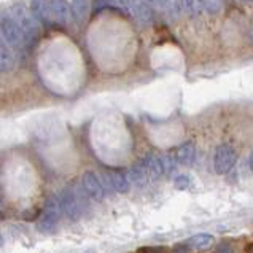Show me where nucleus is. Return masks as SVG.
<instances>
[{
    "instance_id": "1",
    "label": "nucleus",
    "mask_w": 253,
    "mask_h": 253,
    "mask_svg": "<svg viewBox=\"0 0 253 253\" xmlns=\"http://www.w3.org/2000/svg\"><path fill=\"white\" fill-rule=\"evenodd\" d=\"M86 191L83 190V186L78 183L72 182L69 183L61 193V206L62 212L66 213L70 220H78L86 211Z\"/></svg>"
},
{
    "instance_id": "2",
    "label": "nucleus",
    "mask_w": 253,
    "mask_h": 253,
    "mask_svg": "<svg viewBox=\"0 0 253 253\" xmlns=\"http://www.w3.org/2000/svg\"><path fill=\"white\" fill-rule=\"evenodd\" d=\"M10 14L18 23L21 31L24 32L26 40L29 43V48L35 45L40 39V24H39V19L32 14V11L27 10V6L23 3H14L10 10Z\"/></svg>"
},
{
    "instance_id": "3",
    "label": "nucleus",
    "mask_w": 253,
    "mask_h": 253,
    "mask_svg": "<svg viewBox=\"0 0 253 253\" xmlns=\"http://www.w3.org/2000/svg\"><path fill=\"white\" fill-rule=\"evenodd\" d=\"M61 215H62L61 199L56 194H51L46 199L45 206H43V211L40 212V216L37 220V231H40L42 234L53 233L61 220Z\"/></svg>"
},
{
    "instance_id": "4",
    "label": "nucleus",
    "mask_w": 253,
    "mask_h": 253,
    "mask_svg": "<svg viewBox=\"0 0 253 253\" xmlns=\"http://www.w3.org/2000/svg\"><path fill=\"white\" fill-rule=\"evenodd\" d=\"M0 32H2L5 42L14 53H24L29 48L24 32L21 31L18 23L11 18V14H3L0 19Z\"/></svg>"
},
{
    "instance_id": "5",
    "label": "nucleus",
    "mask_w": 253,
    "mask_h": 253,
    "mask_svg": "<svg viewBox=\"0 0 253 253\" xmlns=\"http://www.w3.org/2000/svg\"><path fill=\"white\" fill-rule=\"evenodd\" d=\"M237 161V153L233 145L229 143H221L216 147L215 155H213V169L218 175H226L233 168L236 166Z\"/></svg>"
},
{
    "instance_id": "6",
    "label": "nucleus",
    "mask_w": 253,
    "mask_h": 253,
    "mask_svg": "<svg viewBox=\"0 0 253 253\" xmlns=\"http://www.w3.org/2000/svg\"><path fill=\"white\" fill-rule=\"evenodd\" d=\"M125 11L126 14H131L140 27H147L153 23V8L145 0H126Z\"/></svg>"
},
{
    "instance_id": "7",
    "label": "nucleus",
    "mask_w": 253,
    "mask_h": 253,
    "mask_svg": "<svg viewBox=\"0 0 253 253\" xmlns=\"http://www.w3.org/2000/svg\"><path fill=\"white\" fill-rule=\"evenodd\" d=\"M82 186H83V190L86 191V194H88V198H91L92 201H96V202L104 201V198H105L104 186H102V183H100L99 177L94 172L89 170V172L83 173Z\"/></svg>"
},
{
    "instance_id": "8",
    "label": "nucleus",
    "mask_w": 253,
    "mask_h": 253,
    "mask_svg": "<svg viewBox=\"0 0 253 253\" xmlns=\"http://www.w3.org/2000/svg\"><path fill=\"white\" fill-rule=\"evenodd\" d=\"M14 66H16V56L0 32V74H8L14 69Z\"/></svg>"
},
{
    "instance_id": "9",
    "label": "nucleus",
    "mask_w": 253,
    "mask_h": 253,
    "mask_svg": "<svg viewBox=\"0 0 253 253\" xmlns=\"http://www.w3.org/2000/svg\"><path fill=\"white\" fill-rule=\"evenodd\" d=\"M108 182H110L112 188L117 193L125 194L129 191V186H131V182H129V177L126 172H123L121 169H110L107 172Z\"/></svg>"
},
{
    "instance_id": "10",
    "label": "nucleus",
    "mask_w": 253,
    "mask_h": 253,
    "mask_svg": "<svg viewBox=\"0 0 253 253\" xmlns=\"http://www.w3.org/2000/svg\"><path fill=\"white\" fill-rule=\"evenodd\" d=\"M143 166H145L147 173L150 180H158L163 173H164V168H163V161H161V156H158L153 151H150L145 156H143Z\"/></svg>"
},
{
    "instance_id": "11",
    "label": "nucleus",
    "mask_w": 253,
    "mask_h": 253,
    "mask_svg": "<svg viewBox=\"0 0 253 253\" xmlns=\"http://www.w3.org/2000/svg\"><path fill=\"white\" fill-rule=\"evenodd\" d=\"M49 5H51V14L56 23L67 24L72 16V8L67 0H49Z\"/></svg>"
},
{
    "instance_id": "12",
    "label": "nucleus",
    "mask_w": 253,
    "mask_h": 253,
    "mask_svg": "<svg viewBox=\"0 0 253 253\" xmlns=\"http://www.w3.org/2000/svg\"><path fill=\"white\" fill-rule=\"evenodd\" d=\"M31 11H32L34 16L39 19V23H43V24L51 23L53 14H51V5H49V0H32Z\"/></svg>"
},
{
    "instance_id": "13",
    "label": "nucleus",
    "mask_w": 253,
    "mask_h": 253,
    "mask_svg": "<svg viewBox=\"0 0 253 253\" xmlns=\"http://www.w3.org/2000/svg\"><path fill=\"white\" fill-rule=\"evenodd\" d=\"M194 158H196V143L193 140H186L180 147H177V150H175L177 163L183 164V166H190V164H193Z\"/></svg>"
},
{
    "instance_id": "14",
    "label": "nucleus",
    "mask_w": 253,
    "mask_h": 253,
    "mask_svg": "<svg viewBox=\"0 0 253 253\" xmlns=\"http://www.w3.org/2000/svg\"><path fill=\"white\" fill-rule=\"evenodd\" d=\"M127 177H129V182L135 183L137 186H143L147 185V182L150 180L148 173H147V169L145 166H143V161H137L131 169L127 172Z\"/></svg>"
},
{
    "instance_id": "15",
    "label": "nucleus",
    "mask_w": 253,
    "mask_h": 253,
    "mask_svg": "<svg viewBox=\"0 0 253 253\" xmlns=\"http://www.w3.org/2000/svg\"><path fill=\"white\" fill-rule=\"evenodd\" d=\"M72 16L78 24H83L89 14V0H72Z\"/></svg>"
},
{
    "instance_id": "16",
    "label": "nucleus",
    "mask_w": 253,
    "mask_h": 253,
    "mask_svg": "<svg viewBox=\"0 0 253 253\" xmlns=\"http://www.w3.org/2000/svg\"><path fill=\"white\" fill-rule=\"evenodd\" d=\"M185 244L191 250H206L213 244V236H211V234H196V236H191Z\"/></svg>"
},
{
    "instance_id": "17",
    "label": "nucleus",
    "mask_w": 253,
    "mask_h": 253,
    "mask_svg": "<svg viewBox=\"0 0 253 253\" xmlns=\"http://www.w3.org/2000/svg\"><path fill=\"white\" fill-rule=\"evenodd\" d=\"M180 3H182L183 11H185L190 18H198L199 14H201L202 5H201L199 0H180Z\"/></svg>"
},
{
    "instance_id": "18",
    "label": "nucleus",
    "mask_w": 253,
    "mask_h": 253,
    "mask_svg": "<svg viewBox=\"0 0 253 253\" xmlns=\"http://www.w3.org/2000/svg\"><path fill=\"white\" fill-rule=\"evenodd\" d=\"M161 8L170 19H175L180 14V0H163Z\"/></svg>"
},
{
    "instance_id": "19",
    "label": "nucleus",
    "mask_w": 253,
    "mask_h": 253,
    "mask_svg": "<svg viewBox=\"0 0 253 253\" xmlns=\"http://www.w3.org/2000/svg\"><path fill=\"white\" fill-rule=\"evenodd\" d=\"M202 8L211 14H216L221 11V0H199Z\"/></svg>"
},
{
    "instance_id": "20",
    "label": "nucleus",
    "mask_w": 253,
    "mask_h": 253,
    "mask_svg": "<svg viewBox=\"0 0 253 253\" xmlns=\"http://www.w3.org/2000/svg\"><path fill=\"white\" fill-rule=\"evenodd\" d=\"M161 161H163V168H164V172L168 173H172L173 170H175V155H172V153H166L161 156Z\"/></svg>"
},
{
    "instance_id": "21",
    "label": "nucleus",
    "mask_w": 253,
    "mask_h": 253,
    "mask_svg": "<svg viewBox=\"0 0 253 253\" xmlns=\"http://www.w3.org/2000/svg\"><path fill=\"white\" fill-rule=\"evenodd\" d=\"M215 253H236V247L233 242H228V241H223L216 245Z\"/></svg>"
},
{
    "instance_id": "22",
    "label": "nucleus",
    "mask_w": 253,
    "mask_h": 253,
    "mask_svg": "<svg viewBox=\"0 0 253 253\" xmlns=\"http://www.w3.org/2000/svg\"><path fill=\"white\" fill-rule=\"evenodd\" d=\"M173 185H175L177 190H186L190 186V177L188 175H178L175 180H173Z\"/></svg>"
},
{
    "instance_id": "23",
    "label": "nucleus",
    "mask_w": 253,
    "mask_h": 253,
    "mask_svg": "<svg viewBox=\"0 0 253 253\" xmlns=\"http://www.w3.org/2000/svg\"><path fill=\"white\" fill-rule=\"evenodd\" d=\"M135 253H168L164 247H140Z\"/></svg>"
},
{
    "instance_id": "24",
    "label": "nucleus",
    "mask_w": 253,
    "mask_h": 253,
    "mask_svg": "<svg viewBox=\"0 0 253 253\" xmlns=\"http://www.w3.org/2000/svg\"><path fill=\"white\" fill-rule=\"evenodd\" d=\"M170 253H191V249L183 242V244H177L175 247L172 249Z\"/></svg>"
},
{
    "instance_id": "25",
    "label": "nucleus",
    "mask_w": 253,
    "mask_h": 253,
    "mask_svg": "<svg viewBox=\"0 0 253 253\" xmlns=\"http://www.w3.org/2000/svg\"><path fill=\"white\" fill-rule=\"evenodd\" d=\"M23 216H24V218L26 220H35V218H39V212L37 211H35V209H34V211H29V212H24L23 213Z\"/></svg>"
},
{
    "instance_id": "26",
    "label": "nucleus",
    "mask_w": 253,
    "mask_h": 253,
    "mask_svg": "<svg viewBox=\"0 0 253 253\" xmlns=\"http://www.w3.org/2000/svg\"><path fill=\"white\" fill-rule=\"evenodd\" d=\"M145 2L151 8H161V5H163V0H145Z\"/></svg>"
},
{
    "instance_id": "27",
    "label": "nucleus",
    "mask_w": 253,
    "mask_h": 253,
    "mask_svg": "<svg viewBox=\"0 0 253 253\" xmlns=\"http://www.w3.org/2000/svg\"><path fill=\"white\" fill-rule=\"evenodd\" d=\"M250 169L253 172V151H252V155H250Z\"/></svg>"
},
{
    "instance_id": "28",
    "label": "nucleus",
    "mask_w": 253,
    "mask_h": 253,
    "mask_svg": "<svg viewBox=\"0 0 253 253\" xmlns=\"http://www.w3.org/2000/svg\"><path fill=\"white\" fill-rule=\"evenodd\" d=\"M0 220H5V213L0 211Z\"/></svg>"
},
{
    "instance_id": "29",
    "label": "nucleus",
    "mask_w": 253,
    "mask_h": 253,
    "mask_svg": "<svg viewBox=\"0 0 253 253\" xmlns=\"http://www.w3.org/2000/svg\"><path fill=\"white\" fill-rule=\"evenodd\" d=\"M3 245V237H2V234H0V247Z\"/></svg>"
},
{
    "instance_id": "30",
    "label": "nucleus",
    "mask_w": 253,
    "mask_h": 253,
    "mask_svg": "<svg viewBox=\"0 0 253 253\" xmlns=\"http://www.w3.org/2000/svg\"><path fill=\"white\" fill-rule=\"evenodd\" d=\"M242 2H245V3H252L253 0H242Z\"/></svg>"
}]
</instances>
